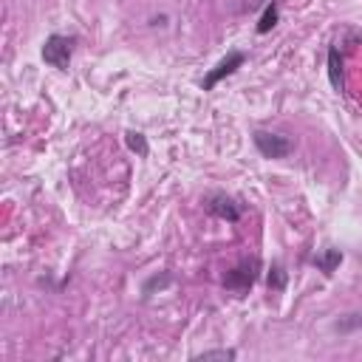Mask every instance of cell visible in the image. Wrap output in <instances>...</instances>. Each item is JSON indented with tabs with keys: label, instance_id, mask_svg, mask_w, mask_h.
<instances>
[{
	"label": "cell",
	"instance_id": "6da1fadb",
	"mask_svg": "<svg viewBox=\"0 0 362 362\" xmlns=\"http://www.w3.org/2000/svg\"><path fill=\"white\" fill-rule=\"evenodd\" d=\"M71 51H74V37H66V35H51L43 46V59L48 66L66 71L68 63H71Z\"/></svg>",
	"mask_w": 362,
	"mask_h": 362
},
{
	"label": "cell",
	"instance_id": "7a4b0ae2",
	"mask_svg": "<svg viewBox=\"0 0 362 362\" xmlns=\"http://www.w3.org/2000/svg\"><path fill=\"white\" fill-rule=\"evenodd\" d=\"M252 142L258 147V153L263 159H286L292 153V142L280 133H269V131H255Z\"/></svg>",
	"mask_w": 362,
	"mask_h": 362
},
{
	"label": "cell",
	"instance_id": "3957f363",
	"mask_svg": "<svg viewBox=\"0 0 362 362\" xmlns=\"http://www.w3.org/2000/svg\"><path fill=\"white\" fill-rule=\"evenodd\" d=\"M258 269H260V263L258 260H244V263H238L235 269H229L227 275H224V286L229 289V292H249L252 286H255V280H258Z\"/></svg>",
	"mask_w": 362,
	"mask_h": 362
},
{
	"label": "cell",
	"instance_id": "277c9868",
	"mask_svg": "<svg viewBox=\"0 0 362 362\" xmlns=\"http://www.w3.org/2000/svg\"><path fill=\"white\" fill-rule=\"evenodd\" d=\"M244 59H247V57L240 54V51H229V54H227V57L221 59V63H218V66H216L213 71H209V74H207V77L201 79V88H204V90H213V88H216V85H218V82H221L224 77L235 74V71H238L240 66H244Z\"/></svg>",
	"mask_w": 362,
	"mask_h": 362
},
{
	"label": "cell",
	"instance_id": "5b68a950",
	"mask_svg": "<svg viewBox=\"0 0 362 362\" xmlns=\"http://www.w3.org/2000/svg\"><path fill=\"white\" fill-rule=\"evenodd\" d=\"M207 213L221 218V221H229V224L240 221V207L227 196H209L207 198Z\"/></svg>",
	"mask_w": 362,
	"mask_h": 362
},
{
	"label": "cell",
	"instance_id": "8992f818",
	"mask_svg": "<svg viewBox=\"0 0 362 362\" xmlns=\"http://www.w3.org/2000/svg\"><path fill=\"white\" fill-rule=\"evenodd\" d=\"M312 263L323 272V275H334V269L343 263V252H340V249H325V252H323V255H317Z\"/></svg>",
	"mask_w": 362,
	"mask_h": 362
},
{
	"label": "cell",
	"instance_id": "52a82bcc",
	"mask_svg": "<svg viewBox=\"0 0 362 362\" xmlns=\"http://www.w3.org/2000/svg\"><path fill=\"white\" fill-rule=\"evenodd\" d=\"M278 20H280V12H278V3L272 0V3L266 6V12L260 15V20H258V35H269L272 28L278 26Z\"/></svg>",
	"mask_w": 362,
	"mask_h": 362
},
{
	"label": "cell",
	"instance_id": "ba28073f",
	"mask_svg": "<svg viewBox=\"0 0 362 362\" xmlns=\"http://www.w3.org/2000/svg\"><path fill=\"white\" fill-rule=\"evenodd\" d=\"M340 68H343L340 66V51L328 48V77H331V85H334V88H340V82H343V71Z\"/></svg>",
	"mask_w": 362,
	"mask_h": 362
},
{
	"label": "cell",
	"instance_id": "9c48e42d",
	"mask_svg": "<svg viewBox=\"0 0 362 362\" xmlns=\"http://www.w3.org/2000/svg\"><path fill=\"white\" fill-rule=\"evenodd\" d=\"M125 142H128V147L133 150V153H139V156H147V153H150L147 139H144L142 133H136V131H128V133H125Z\"/></svg>",
	"mask_w": 362,
	"mask_h": 362
},
{
	"label": "cell",
	"instance_id": "30bf717a",
	"mask_svg": "<svg viewBox=\"0 0 362 362\" xmlns=\"http://www.w3.org/2000/svg\"><path fill=\"white\" fill-rule=\"evenodd\" d=\"M334 328L340 331V334H348V331H356V328H362V314H345V317H340V320L334 323Z\"/></svg>",
	"mask_w": 362,
	"mask_h": 362
},
{
	"label": "cell",
	"instance_id": "8fae6325",
	"mask_svg": "<svg viewBox=\"0 0 362 362\" xmlns=\"http://www.w3.org/2000/svg\"><path fill=\"white\" fill-rule=\"evenodd\" d=\"M269 289H275V292L286 289V269L280 263H275V266H272V272H269Z\"/></svg>",
	"mask_w": 362,
	"mask_h": 362
},
{
	"label": "cell",
	"instance_id": "7c38bea8",
	"mask_svg": "<svg viewBox=\"0 0 362 362\" xmlns=\"http://www.w3.org/2000/svg\"><path fill=\"white\" fill-rule=\"evenodd\" d=\"M173 283V275L170 272H164V275H156V278H150L147 283H144V294H153L156 289H167Z\"/></svg>",
	"mask_w": 362,
	"mask_h": 362
},
{
	"label": "cell",
	"instance_id": "4fadbf2b",
	"mask_svg": "<svg viewBox=\"0 0 362 362\" xmlns=\"http://www.w3.org/2000/svg\"><path fill=\"white\" fill-rule=\"evenodd\" d=\"M238 354L232 348H218V351H204V354H196L198 362H207V359H235Z\"/></svg>",
	"mask_w": 362,
	"mask_h": 362
}]
</instances>
